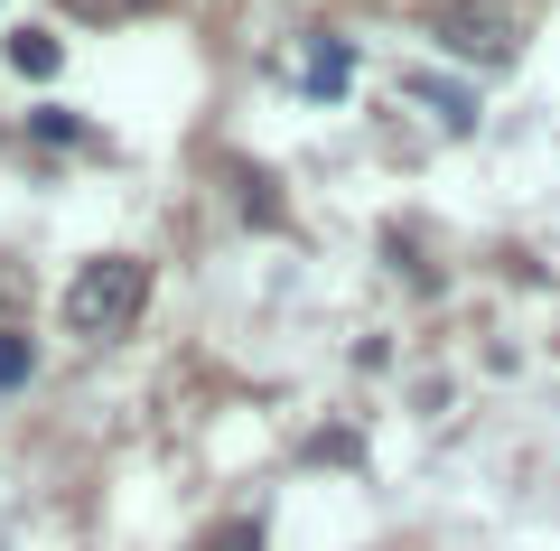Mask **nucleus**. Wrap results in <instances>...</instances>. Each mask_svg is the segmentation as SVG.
<instances>
[{
	"mask_svg": "<svg viewBox=\"0 0 560 551\" xmlns=\"http://www.w3.org/2000/svg\"><path fill=\"white\" fill-rule=\"evenodd\" d=\"M440 47L467 57V66H514L523 10H514V0H448V10H440Z\"/></svg>",
	"mask_w": 560,
	"mask_h": 551,
	"instance_id": "2",
	"label": "nucleus"
},
{
	"mask_svg": "<svg viewBox=\"0 0 560 551\" xmlns=\"http://www.w3.org/2000/svg\"><path fill=\"white\" fill-rule=\"evenodd\" d=\"M140 299H150V262L103 253V262H84L75 290H66V328H75V336H121L140 318Z\"/></svg>",
	"mask_w": 560,
	"mask_h": 551,
	"instance_id": "1",
	"label": "nucleus"
},
{
	"mask_svg": "<svg viewBox=\"0 0 560 551\" xmlns=\"http://www.w3.org/2000/svg\"><path fill=\"white\" fill-rule=\"evenodd\" d=\"M57 57H66V47L47 38V28H20V38H10V66H20V76H38V84L57 76Z\"/></svg>",
	"mask_w": 560,
	"mask_h": 551,
	"instance_id": "3",
	"label": "nucleus"
},
{
	"mask_svg": "<svg viewBox=\"0 0 560 551\" xmlns=\"http://www.w3.org/2000/svg\"><path fill=\"white\" fill-rule=\"evenodd\" d=\"M84 20H131V10H150V0H75Z\"/></svg>",
	"mask_w": 560,
	"mask_h": 551,
	"instance_id": "6",
	"label": "nucleus"
},
{
	"mask_svg": "<svg viewBox=\"0 0 560 551\" xmlns=\"http://www.w3.org/2000/svg\"><path fill=\"white\" fill-rule=\"evenodd\" d=\"M28 375H38V346H28L20 328H0V393H20Z\"/></svg>",
	"mask_w": 560,
	"mask_h": 551,
	"instance_id": "4",
	"label": "nucleus"
},
{
	"mask_svg": "<svg viewBox=\"0 0 560 551\" xmlns=\"http://www.w3.org/2000/svg\"><path fill=\"white\" fill-rule=\"evenodd\" d=\"M0 290H10V280H0Z\"/></svg>",
	"mask_w": 560,
	"mask_h": 551,
	"instance_id": "7",
	"label": "nucleus"
},
{
	"mask_svg": "<svg viewBox=\"0 0 560 551\" xmlns=\"http://www.w3.org/2000/svg\"><path fill=\"white\" fill-rule=\"evenodd\" d=\"M197 551H261V524H253V514H243V524H215Z\"/></svg>",
	"mask_w": 560,
	"mask_h": 551,
	"instance_id": "5",
	"label": "nucleus"
}]
</instances>
